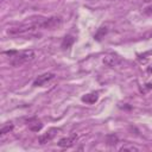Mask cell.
Returning <instances> with one entry per match:
<instances>
[{"label":"cell","mask_w":152,"mask_h":152,"mask_svg":"<svg viewBox=\"0 0 152 152\" xmlns=\"http://www.w3.org/2000/svg\"><path fill=\"white\" fill-rule=\"evenodd\" d=\"M77 139V135L76 134H71L70 137H66V138H62L59 141H58V146L59 147H71L74 145V142L76 141Z\"/></svg>","instance_id":"cell-6"},{"label":"cell","mask_w":152,"mask_h":152,"mask_svg":"<svg viewBox=\"0 0 152 152\" xmlns=\"http://www.w3.org/2000/svg\"><path fill=\"white\" fill-rule=\"evenodd\" d=\"M42 127H43V124H42L39 120H37L36 118H33V119H31V120L28 121V128H30L31 131H33V132L40 131Z\"/></svg>","instance_id":"cell-8"},{"label":"cell","mask_w":152,"mask_h":152,"mask_svg":"<svg viewBox=\"0 0 152 152\" xmlns=\"http://www.w3.org/2000/svg\"><path fill=\"white\" fill-rule=\"evenodd\" d=\"M152 53V51H147L146 53H144V55H139V57H138V59L140 61V62H145L146 59H147V57L146 56H148V55H151Z\"/></svg>","instance_id":"cell-14"},{"label":"cell","mask_w":152,"mask_h":152,"mask_svg":"<svg viewBox=\"0 0 152 152\" xmlns=\"http://www.w3.org/2000/svg\"><path fill=\"white\" fill-rule=\"evenodd\" d=\"M99 99V94L97 93H89L84 96H82V101L86 102V103H89V104H93L97 101Z\"/></svg>","instance_id":"cell-7"},{"label":"cell","mask_w":152,"mask_h":152,"mask_svg":"<svg viewBox=\"0 0 152 152\" xmlns=\"http://www.w3.org/2000/svg\"><path fill=\"white\" fill-rule=\"evenodd\" d=\"M12 129H13V125H12V124H8V125L4 126V127L0 129V134L4 135V134H6V133H10V131H12Z\"/></svg>","instance_id":"cell-12"},{"label":"cell","mask_w":152,"mask_h":152,"mask_svg":"<svg viewBox=\"0 0 152 152\" xmlns=\"http://www.w3.org/2000/svg\"><path fill=\"white\" fill-rule=\"evenodd\" d=\"M74 42H75V38L72 37V36H65L64 38H63V40H62V44H61V46H62V49H69L72 44H74Z\"/></svg>","instance_id":"cell-9"},{"label":"cell","mask_w":152,"mask_h":152,"mask_svg":"<svg viewBox=\"0 0 152 152\" xmlns=\"http://www.w3.org/2000/svg\"><path fill=\"white\" fill-rule=\"evenodd\" d=\"M62 23V19L59 17H51V18H46V19H43L37 23V26L38 28H55L57 26H59Z\"/></svg>","instance_id":"cell-2"},{"label":"cell","mask_w":152,"mask_h":152,"mask_svg":"<svg viewBox=\"0 0 152 152\" xmlns=\"http://www.w3.org/2000/svg\"><path fill=\"white\" fill-rule=\"evenodd\" d=\"M10 64L13 66H20L27 62H31L34 57L36 53L33 50H23V51H15L12 56H10Z\"/></svg>","instance_id":"cell-1"},{"label":"cell","mask_w":152,"mask_h":152,"mask_svg":"<svg viewBox=\"0 0 152 152\" xmlns=\"http://www.w3.org/2000/svg\"><path fill=\"white\" fill-rule=\"evenodd\" d=\"M121 61H122L121 57H119L116 53H109V55L104 56V58H103V63L109 68H114V66L119 65L121 63Z\"/></svg>","instance_id":"cell-4"},{"label":"cell","mask_w":152,"mask_h":152,"mask_svg":"<svg viewBox=\"0 0 152 152\" xmlns=\"http://www.w3.org/2000/svg\"><path fill=\"white\" fill-rule=\"evenodd\" d=\"M53 77H55V74H52V72H45V74L38 76V77L34 80L33 86H34V87H42V86H44L46 82H49L50 80H52Z\"/></svg>","instance_id":"cell-5"},{"label":"cell","mask_w":152,"mask_h":152,"mask_svg":"<svg viewBox=\"0 0 152 152\" xmlns=\"http://www.w3.org/2000/svg\"><path fill=\"white\" fill-rule=\"evenodd\" d=\"M107 27L106 26H102V27H100L97 31H96V33L94 34V39L95 40H101L104 36H106V33H107Z\"/></svg>","instance_id":"cell-10"},{"label":"cell","mask_w":152,"mask_h":152,"mask_svg":"<svg viewBox=\"0 0 152 152\" xmlns=\"http://www.w3.org/2000/svg\"><path fill=\"white\" fill-rule=\"evenodd\" d=\"M118 137L115 135V134H108L107 137H106V142H107V145H109V146H113V145H116L118 144Z\"/></svg>","instance_id":"cell-11"},{"label":"cell","mask_w":152,"mask_h":152,"mask_svg":"<svg viewBox=\"0 0 152 152\" xmlns=\"http://www.w3.org/2000/svg\"><path fill=\"white\" fill-rule=\"evenodd\" d=\"M120 151H138V147L129 146V145H124L122 147H120Z\"/></svg>","instance_id":"cell-13"},{"label":"cell","mask_w":152,"mask_h":152,"mask_svg":"<svg viewBox=\"0 0 152 152\" xmlns=\"http://www.w3.org/2000/svg\"><path fill=\"white\" fill-rule=\"evenodd\" d=\"M57 132H58V129H57V128H55V127L49 128L45 133H43L42 135H39V137H38V141H39V144H42V145H43V144L49 142L50 140H52V139L56 137Z\"/></svg>","instance_id":"cell-3"}]
</instances>
